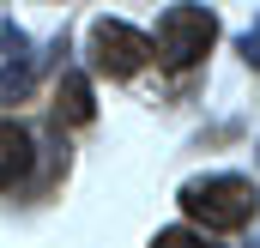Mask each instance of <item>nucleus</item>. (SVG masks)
Wrapping results in <instances>:
<instances>
[{
	"mask_svg": "<svg viewBox=\"0 0 260 248\" xmlns=\"http://www.w3.org/2000/svg\"><path fill=\"white\" fill-rule=\"evenodd\" d=\"M0 49L12 55V61L0 67V109H6V103H18V97H24V91L37 85V73L49 67V55H55L61 43H49L43 55H30V43H24V30H18V24H0Z\"/></svg>",
	"mask_w": 260,
	"mask_h": 248,
	"instance_id": "4",
	"label": "nucleus"
},
{
	"mask_svg": "<svg viewBox=\"0 0 260 248\" xmlns=\"http://www.w3.org/2000/svg\"><path fill=\"white\" fill-rule=\"evenodd\" d=\"M242 61H248V67H260V18H254V30L242 37Z\"/></svg>",
	"mask_w": 260,
	"mask_h": 248,
	"instance_id": "8",
	"label": "nucleus"
},
{
	"mask_svg": "<svg viewBox=\"0 0 260 248\" xmlns=\"http://www.w3.org/2000/svg\"><path fill=\"white\" fill-rule=\"evenodd\" d=\"M151 248H218V242H212L206 230H157Z\"/></svg>",
	"mask_w": 260,
	"mask_h": 248,
	"instance_id": "7",
	"label": "nucleus"
},
{
	"mask_svg": "<svg viewBox=\"0 0 260 248\" xmlns=\"http://www.w3.org/2000/svg\"><path fill=\"white\" fill-rule=\"evenodd\" d=\"M176 200L206 230H242L254 218V206H260V194H254L248 176H194V182H182Z\"/></svg>",
	"mask_w": 260,
	"mask_h": 248,
	"instance_id": "1",
	"label": "nucleus"
},
{
	"mask_svg": "<svg viewBox=\"0 0 260 248\" xmlns=\"http://www.w3.org/2000/svg\"><path fill=\"white\" fill-rule=\"evenodd\" d=\"M30 164H37V133L24 121H0V194L24 188Z\"/></svg>",
	"mask_w": 260,
	"mask_h": 248,
	"instance_id": "5",
	"label": "nucleus"
},
{
	"mask_svg": "<svg viewBox=\"0 0 260 248\" xmlns=\"http://www.w3.org/2000/svg\"><path fill=\"white\" fill-rule=\"evenodd\" d=\"M85 55H91L97 73H109V79H133L139 67L151 61V37L133 30V24H121V18H97L91 37H85Z\"/></svg>",
	"mask_w": 260,
	"mask_h": 248,
	"instance_id": "3",
	"label": "nucleus"
},
{
	"mask_svg": "<svg viewBox=\"0 0 260 248\" xmlns=\"http://www.w3.org/2000/svg\"><path fill=\"white\" fill-rule=\"evenodd\" d=\"M91 121H97L91 79L85 73H61V85H55V127H91Z\"/></svg>",
	"mask_w": 260,
	"mask_h": 248,
	"instance_id": "6",
	"label": "nucleus"
},
{
	"mask_svg": "<svg viewBox=\"0 0 260 248\" xmlns=\"http://www.w3.org/2000/svg\"><path fill=\"white\" fill-rule=\"evenodd\" d=\"M218 43V18L206 6H170L157 18V37H151V61H164L170 73H188L194 61H206V49Z\"/></svg>",
	"mask_w": 260,
	"mask_h": 248,
	"instance_id": "2",
	"label": "nucleus"
}]
</instances>
